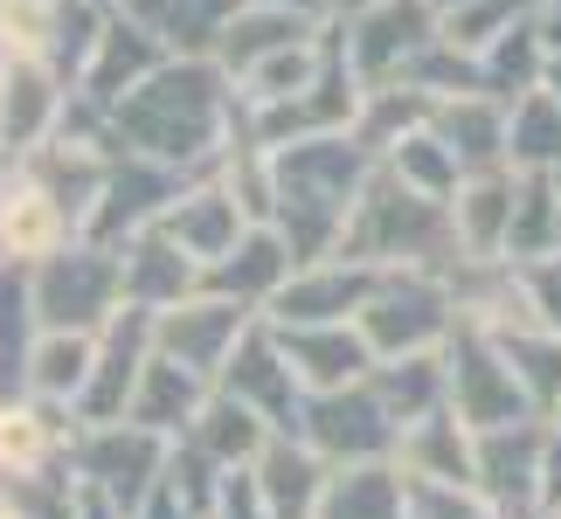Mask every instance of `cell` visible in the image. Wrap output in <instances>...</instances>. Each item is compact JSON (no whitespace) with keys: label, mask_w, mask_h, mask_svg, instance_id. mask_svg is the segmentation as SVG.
Returning a JSON list of instances; mask_svg holds the SVG:
<instances>
[{"label":"cell","mask_w":561,"mask_h":519,"mask_svg":"<svg viewBox=\"0 0 561 519\" xmlns=\"http://www.w3.org/2000/svg\"><path fill=\"white\" fill-rule=\"evenodd\" d=\"M243 125V91L215 56H167L153 77L112 112L118 153H146L187 173H208L229 132Z\"/></svg>","instance_id":"obj_1"},{"label":"cell","mask_w":561,"mask_h":519,"mask_svg":"<svg viewBox=\"0 0 561 519\" xmlns=\"http://www.w3.org/2000/svg\"><path fill=\"white\" fill-rule=\"evenodd\" d=\"M277 215L271 229H285V243L298 250V264H319V256H340V235H347L360 187L375 181V153L354 132H319L298 146H277Z\"/></svg>","instance_id":"obj_2"},{"label":"cell","mask_w":561,"mask_h":519,"mask_svg":"<svg viewBox=\"0 0 561 519\" xmlns=\"http://www.w3.org/2000/svg\"><path fill=\"white\" fill-rule=\"evenodd\" d=\"M340 256L375 264V270H444V277L465 270L450 201L416 194L409 181H396L388 166H375V181L360 187V208H354L347 235H340Z\"/></svg>","instance_id":"obj_3"},{"label":"cell","mask_w":561,"mask_h":519,"mask_svg":"<svg viewBox=\"0 0 561 519\" xmlns=\"http://www.w3.org/2000/svg\"><path fill=\"white\" fill-rule=\"evenodd\" d=\"M28 285H35V312L49 333H104L125 305V256L118 243L77 235L70 250L28 264Z\"/></svg>","instance_id":"obj_4"},{"label":"cell","mask_w":561,"mask_h":519,"mask_svg":"<svg viewBox=\"0 0 561 519\" xmlns=\"http://www.w3.org/2000/svg\"><path fill=\"white\" fill-rule=\"evenodd\" d=\"M458 319H465V305H458V285L444 270H388L354 326L368 333L375 360H402V354H437V346H450Z\"/></svg>","instance_id":"obj_5"},{"label":"cell","mask_w":561,"mask_h":519,"mask_svg":"<svg viewBox=\"0 0 561 519\" xmlns=\"http://www.w3.org/2000/svg\"><path fill=\"white\" fill-rule=\"evenodd\" d=\"M298 437H306L319 458L340 471V464H381V458H396V450H402V423L388 416V402L375 395V381H354V388L306 395Z\"/></svg>","instance_id":"obj_6"},{"label":"cell","mask_w":561,"mask_h":519,"mask_svg":"<svg viewBox=\"0 0 561 519\" xmlns=\"http://www.w3.org/2000/svg\"><path fill=\"white\" fill-rule=\"evenodd\" d=\"M167 458H174V437H160V429H146V423H77V437H70V464H77V478H91L104 485L118 506H146V492H153L167 478Z\"/></svg>","instance_id":"obj_7"},{"label":"cell","mask_w":561,"mask_h":519,"mask_svg":"<svg viewBox=\"0 0 561 519\" xmlns=\"http://www.w3.org/2000/svg\"><path fill=\"white\" fill-rule=\"evenodd\" d=\"M444 360H450V408H458L471 429H500V423L541 416V408H534V395L520 388V374H513L506 346L492 339L485 326L458 319V333H450Z\"/></svg>","instance_id":"obj_8"},{"label":"cell","mask_w":561,"mask_h":519,"mask_svg":"<svg viewBox=\"0 0 561 519\" xmlns=\"http://www.w3.org/2000/svg\"><path fill=\"white\" fill-rule=\"evenodd\" d=\"M437 28H444V14L430 8V0H381V8H368V14L340 21V35H347V62H354V77L368 83V91L402 83L409 62L437 42Z\"/></svg>","instance_id":"obj_9"},{"label":"cell","mask_w":561,"mask_h":519,"mask_svg":"<svg viewBox=\"0 0 561 519\" xmlns=\"http://www.w3.org/2000/svg\"><path fill=\"white\" fill-rule=\"evenodd\" d=\"M194 181H202V173H187V166L146 160V153H118L112 160V181H104L98 208H91V222H83V235H91V243H125V235L153 229Z\"/></svg>","instance_id":"obj_10"},{"label":"cell","mask_w":561,"mask_h":519,"mask_svg":"<svg viewBox=\"0 0 561 519\" xmlns=\"http://www.w3.org/2000/svg\"><path fill=\"white\" fill-rule=\"evenodd\" d=\"M256 319H264V312H256V305H243V298H222V291H194V298H181V305L153 312V339H160V354L187 360L194 374L222 381L229 354L243 346V333L256 326Z\"/></svg>","instance_id":"obj_11"},{"label":"cell","mask_w":561,"mask_h":519,"mask_svg":"<svg viewBox=\"0 0 561 519\" xmlns=\"http://www.w3.org/2000/svg\"><path fill=\"white\" fill-rule=\"evenodd\" d=\"M70 97H77V83L62 77L56 62L8 56V70H0V146H8L14 160H28L35 146H49L62 132V118H70Z\"/></svg>","instance_id":"obj_12"},{"label":"cell","mask_w":561,"mask_h":519,"mask_svg":"<svg viewBox=\"0 0 561 519\" xmlns=\"http://www.w3.org/2000/svg\"><path fill=\"white\" fill-rule=\"evenodd\" d=\"M388 270L375 264H354V256H319V264H298L291 270V285L271 298V312L277 326H347V319H360V305L375 298Z\"/></svg>","instance_id":"obj_13"},{"label":"cell","mask_w":561,"mask_h":519,"mask_svg":"<svg viewBox=\"0 0 561 519\" xmlns=\"http://www.w3.org/2000/svg\"><path fill=\"white\" fill-rule=\"evenodd\" d=\"M153 354H160L153 312H146V305H118V319L98 333V367H91V388H83V402H77V423H125L133 388H139V374H146Z\"/></svg>","instance_id":"obj_14"},{"label":"cell","mask_w":561,"mask_h":519,"mask_svg":"<svg viewBox=\"0 0 561 519\" xmlns=\"http://www.w3.org/2000/svg\"><path fill=\"white\" fill-rule=\"evenodd\" d=\"M167 56H174V49H167V42L146 28L133 8H112V14H104V35H98L91 62H83V77H77V97L98 104V112H118V104L133 97Z\"/></svg>","instance_id":"obj_15"},{"label":"cell","mask_w":561,"mask_h":519,"mask_svg":"<svg viewBox=\"0 0 561 519\" xmlns=\"http://www.w3.org/2000/svg\"><path fill=\"white\" fill-rule=\"evenodd\" d=\"M215 388H229V395H243L250 408H264L277 437H298V416H306V381L291 374V360H285V346H277L271 319H256V326L243 333V346L229 354V367H222V381H215Z\"/></svg>","instance_id":"obj_16"},{"label":"cell","mask_w":561,"mask_h":519,"mask_svg":"<svg viewBox=\"0 0 561 519\" xmlns=\"http://www.w3.org/2000/svg\"><path fill=\"white\" fill-rule=\"evenodd\" d=\"M271 333H277V346H285L291 374L306 381V395L354 388V381L375 374V346H368V333H360L354 319H347V326H277V319H271Z\"/></svg>","instance_id":"obj_17"},{"label":"cell","mask_w":561,"mask_h":519,"mask_svg":"<svg viewBox=\"0 0 561 519\" xmlns=\"http://www.w3.org/2000/svg\"><path fill=\"white\" fill-rule=\"evenodd\" d=\"M77 235H83L77 215L62 208L42 181L14 173V181L0 187V256H8V264H42V256L70 250Z\"/></svg>","instance_id":"obj_18"},{"label":"cell","mask_w":561,"mask_h":519,"mask_svg":"<svg viewBox=\"0 0 561 519\" xmlns=\"http://www.w3.org/2000/svg\"><path fill=\"white\" fill-rule=\"evenodd\" d=\"M291 270H298V250L285 243V229L250 222V229H243V243H236L222 264H208V270H202V291H222V298H243V305L271 312V298L291 285Z\"/></svg>","instance_id":"obj_19"},{"label":"cell","mask_w":561,"mask_h":519,"mask_svg":"<svg viewBox=\"0 0 561 519\" xmlns=\"http://www.w3.org/2000/svg\"><path fill=\"white\" fill-rule=\"evenodd\" d=\"M118 256H125V305L167 312V305H181V298L202 291V256H187L160 222L139 229V235H125Z\"/></svg>","instance_id":"obj_20"},{"label":"cell","mask_w":561,"mask_h":519,"mask_svg":"<svg viewBox=\"0 0 561 519\" xmlns=\"http://www.w3.org/2000/svg\"><path fill=\"white\" fill-rule=\"evenodd\" d=\"M513 194H520V173L492 166V173H465L458 194H450V222H458V250L465 264H500L506 235H513Z\"/></svg>","instance_id":"obj_21"},{"label":"cell","mask_w":561,"mask_h":519,"mask_svg":"<svg viewBox=\"0 0 561 519\" xmlns=\"http://www.w3.org/2000/svg\"><path fill=\"white\" fill-rule=\"evenodd\" d=\"M160 229L174 235V243L187 250V256H202V270L208 264H222V256L243 243V229H250V215H243V201H236V194L215 181V173H202V181H194L187 194L174 208L160 215Z\"/></svg>","instance_id":"obj_22"},{"label":"cell","mask_w":561,"mask_h":519,"mask_svg":"<svg viewBox=\"0 0 561 519\" xmlns=\"http://www.w3.org/2000/svg\"><path fill=\"white\" fill-rule=\"evenodd\" d=\"M70 437H77V408L42 402V395L0 402V478L62 464V458H70Z\"/></svg>","instance_id":"obj_23"},{"label":"cell","mask_w":561,"mask_h":519,"mask_svg":"<svg viewBox=\"0 0 561 519\" xmlns=\"http://www.w3.org/2000/svg\"><path fill=\"white\" fill-rule=\"evenodd\" d=\"M402 478H437V485H479V429H471L458 408H437V416L409 423L402 450H396Z\"/></svg>","instance_id":"obj_24"},{"label":"cell","mask_w":561,"mask_h":519,"mask_svg":"<svg viewBox=\"0 0 561 519\" xmlns=\"http://www.w3.org/2000/svg\"><path fill=\"white\" fill-rule=\"evenodd\" d=\"M256 492H264V506L277 519H319V499H327V478L333 464L319 458L306 437H271V450L250 464Z\"/></svg>","instance_id":"obj_25"},{"label":"cell","mask_w":561,"mask_h":519,"mask_svg":"<svg viewBox=\"0 0 561 519\" xmlns=\"http://www.w3.org/2000/svg\"><path fill=\"white\" fill-rule=\"evenodd\" d=\"M208 395H215L208 374H194V367L174 360V354H153V360H146V374H139V388H133V408H125V416L181 443L187 429H194V416L208 408Z\"/></svg>","instance_id":"obj_26"},{"label":"cell","mask_w":561,"mask_h":519,"mask_svg":"<svg viewBox=\"0 0 561 519\" xmlns=\"http://www.w3.org/2000/svg\"><path fill=\"white\" fill-rule=\"evenodd\" d=\"M437 139L465 160V173H492L506 166V125H513V104L492 97V91H465V97H437Z\"/></svg>","instance_id":"obj_27"},{"label":"cell","mask_w":561,"mask_h":519,"mask_svg":"<svg viewBox=\"0 0 561 519\" xmlns=\"http://www.w3.org/2000/svg\"><path fill=\"white\" fill-rule=\"evenodd\" d=\"M327 21H306V14H291V8H264V0H243L236 8V21L222 28V42H215V62L243 83L264 56H277V49H291V42H306V35H319Z\"/></svg>","instance_id":"obj_28"},{"label":"cell","mask_w":561,"mask_h":519,"mask_svg":"<svg viewBox=\"0 0 561 519\" xmlns=\"http://www.w3.org/2000/svg\"><path fill=\"white\" fill-rule=\"evenodd\" d=\"M271 437H277L271 416H264V408H250L243 395H229V388H215L208 408H202V416H194V429H187V443H202L222 471H250V464L271 450Z\"/></svg>","instance_id":"obj_29"},{"label":"cell","mask_w":561,"mask_h":519,"mask_svg":"<svg viewBox=\"0 0 561 519\" xmlns=\"http://www.w3.org/2000/svg\"><path fill=\"white\" fill-rule=\"evenodd\" d=\"M35 339H42V312H35L28 264H0V402L28 395Z\"/></svg>","instance_id":"obj_30"},{"label":"cell","mask_w":561,"mask_h":519,"mask_svg":"<svg viewBox=\"0 0 561 519\" xmlns=\"http://www.w3.org/2000/svg\"><path fill=\"white\" fill-rule=\"evenodd\" d=\"M319 519H409V478L396 458L381 464H340L327 478Z\"/></svg>","instance_id":"obj_31"},{"label":"cell","mask_w":561,"mask_h":519,"mask_svg":"<svg viewBox=\"0 0 561 519\" xmlns=\"http://www.w3.org/2000/svg\"><path fill=\"white\" fill-rule=\"evenodd\" d=\"M375 395L388 402V416H396L402 429L437 416V408H450V360L444 346L437 354H402V360H375Z\"/></svg>","instance_id":"obj_32"},{"label":"cell","mask_w":561,"mask_h":519,"mask_svg":"<svg viewBox=\"0 0 561 519\" xmlns=\"http://www.w3.org/2000/svg\"><path fill=\"white\" fill-rule=\"evenodd\" d=\"M118 8H133L174 56H215V42L243 0H118Z\"/></svg>","instance_id":"obj_33"},{"label":"cell","mask_w":561,"mask_h":519,"mask_svg":"<svg viewBox=\"0 0 561 519\" xmlns=\"http://www.w3.org/2000/svg\"><path fill=\"white\" fill-rule=\"evenodd\" d=\"M91 367H98V333H49L42 326L35 360H28V395L77 408L83 388H91Z\"/></svg>","instance_id":"obj_34"},{"label":"cell","mask_w":561,"mask_h":519,"mask_svg":"<svg viewBox=\"0 0 561 519\" xmlns=\"http://www.w3.org/2000/svg\"><path fill=\"white\" fill-rule=\"evenodd\" d=\"M541 256H561V187H554V173H520L506 264H541Z\"/></svg>","instance_id":"obj_35"},{"label":"cell","mask_w":561,"mask_h":519,"mask_svg":"<svg viewBox=\"0 0 561 519\" xmlns=\"http://www.w3.org/2000/svg\"><path fill=\"white\" fill-rule=\"evenodd\" d=\"M506 166L513 173H561V97L527 91L513 97V125H506Z\"/></svg>","instance_id":"obj_36"},{"label":"cell","mask_w":561,"mask_h":519,"mask_svg":"<svg viewBox=\"0 0 561 519\" xmlns=\"http://www.w3.org/2000/svg\"><path fill=\"white\" fill-rule=\"evenodd\" d=\"M506 346L513 374H520V388L534 395V408L541 416H561V333L554 326H520V333H492Z\"/></svg>","instance_id":"obj_37"},{"label":"cell","mask_w":561,"mask_h":519,"mask_svg":"<svg viewBox=\"0 0 561 519\" xmlns=\"http://www.w3.org/2000/svg\"><path fill=\"white\" fill-rule=\"evenodd\" d=\"M396 181H409L416 194H437V201H450L465 181V160L450 153V146L437 139V125H423V132H409L402 146H388V160H381Z\"/></svg>","instance_id":"obj_38"},{"label":"cell","mask_w":561,"mask_h":519,"mask_svg":"<svg viewBox=\"0 0 561 519\" xmlns=\"http://www.w3.org/2000/svg\"><path fill=\"white\" fill-rule=\"evenodd\" d=\"M77 464H42V471H21V478H0V499H8L21 519H77Z\"/></svg>","instance_id":"obj_39"},{"label":"cell","mask_w":561,"mask_h":519,"mask_svg":"<svg viewBox=\"0 0 561 519\" xmlns=\"http://www.w3.org/2000/svg\"><path fill=\"white\" fill-rule=\"evenodd\" d=\"M409 519H500V506H492L479 485L409 478Z\"/></svg>","instance_id":"obj_40"},{"label":"cell","mask_w":561,"mask_h":519,"mask_svg":"<svg viewBox=\"0 0 561 519\" xmlns=\"http://www.w3.org/2000/svg\"><path fill=\"white\" fill-rule=\"evenodd\" d=\"M215 519H277L264 506V492H256L250 471H229V485H222V506H215Z\"/></svg>","instance_id":"obj_41"},{"label":"cell","mask_w":561,"mask_h":519,"mask_svg":"<svg viewBox=\"0 0 561 519\" xmlns=\"http://www.w3.org/2000/svg\"><path fill=\"white\" fill-rule=\"evenodd\" d=\"M527 285H534V305H541V319L561 333V256H541V264H520Z\"/></svg>","instance_id":"obj_42"},{"label":"cell","mask_w":561,"mask_h":519,"mask_svg":"<svg viewBox=\"0 0 561 519\" xmlns=\"http://www.w3.org/2000/svg\"><path fill=\"white\" fill-rule=\"evenodd\" d=\"M541 506H561V416L548 423V450H541Z\"/></svg>","instance_id":"obj_43"},{"label":"cell","mask_w":561,"mask_h":519,"mask_svg":"<svg viewBox=\"0 0 561 519\" xmlns=\"http://www.w3.org/2000/svg\"><path fill=\"white\" fill-rule=\"evenodd\" d=\"M133 519H202V512H187V499H181V492H174V485L160 478L153 492H146V506H139Z\"/></svg>","instance_id":"obj_44"},{"label":"cell","mask_w":561,"mask_h":519,"mask_svg":"<svg viewBox=\"0 0 561 519\" xmlns=\"http://www.w3.org/2000/svg\"><path fill=\"white\" fill-rule=\"evenodd\" d=\"M77 519H133V506H118L104 485H91V478H83V492H77Z\"/></svg>","instance_id":"obj_45"},{"label":"cell","mask_w":561,"mask_h":519,"mask_svg":"<svg viewBox=\"0 0 561 519\" xmlns=\"http://www.w3.org/2000/svg\"><path fill=\"white\" fill-rule=\"evenodd\" d=\"M264 8H291V14H306V21H327L333 0H264Z\"/></svg>","instance_id":"obj_46"},{"label":"cell","mask_w":561,"mask_h":519,"mask_svg":"<svg viewBox=\"0 0 561 519\" xmlns=\"http://www.w3.org/2000/svg\"><path fill=\"white\" fill-rule=\"evenodd\" d=\"M368 8H381V0H333V14L347 21V14H368Z\"/></svg>","instance_id":"obj_47"},{"label":"cell","mask_w":561,"mask_h":519,"mask_svg":"<svg viewBox=\"0 0 561 519\" xmlns=\"http://www.w3.org/2000/svg\"><path fill=\"white\" fill-rule=\"evenodd\" d=\"M0 519H21V512H14V506H8V499H0Z\"/></svg>","instance_id":"obj_48"},{"label":"cell","mask_w":561,"mask_h":519,"mask_svg":"<svg viewBox=\"0 0 561 519\" xmlns=\"http://www.w3.org/2000/svg\"><path fill=\"white\" fill-rule=\"evenodd\" d=\"M548 519H561V506H554V512H548Z\"/></svg>","instance_id":"obj_49"},{"label":"cell","mask_w":561,"mask_h":519,"mask_svg":"<svg viewBox=\"0 0 561 519\" xmlns=\"http://www.w3.org/2000/svg\"><path fill=\"white\" fill-rule=\"evenodd\" d=\"M104 8H118V0H104Z\"/></svg>","instance_id":"obj_50"},{"label":"cell","mask_w":561,"mask_h":519,"mask_svg":"<svg viewBox=\"0 0 561 519\" xmlns=\"http://www.w3.org/2000/svg\"><path fill=\"white\" fill-rule=\"evenodd\" d=\"M554 187H561V173H554Z\"/></svg>","instance_id":"obj_51"},{"label":"cell","mask_w":561,"mask_h":519,"mask_svg":"<svg viewBox=\"0 0 561 519\" xmlns=\"http://www.w3.org/2000/svg\"><path fill=\"white\" fill-rule=\"evenodd\" d=\"M0 264H8V256H0Z\"/></svg>","instance_id":"obj_52"}]
</instances>
